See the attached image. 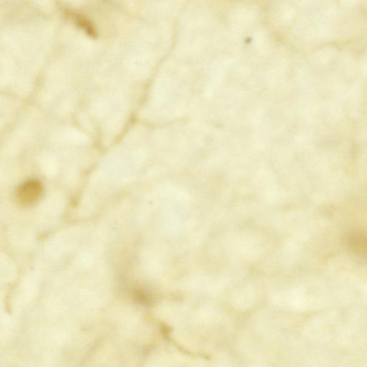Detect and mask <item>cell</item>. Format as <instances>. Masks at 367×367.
<instances>
[{
  "label": "cell",
  "mask_w": 367,
  "mask_h": 367,
  "mask_svg": "<svg viewBox=\"0 0 367 367\" xmlns=\"http://www.w3.org/2000/svg\"><path fill=\"white\" fill-rule=\"evenodd\" d=\"M44 191L41 182L35 179L28 180L17 187L16 202L22 207L32 206L41 198Z\"/></svg>",
  "instance_id": "cell-1"
}]
</instances>
